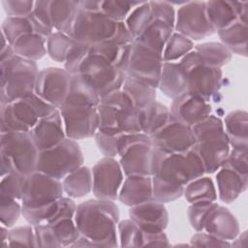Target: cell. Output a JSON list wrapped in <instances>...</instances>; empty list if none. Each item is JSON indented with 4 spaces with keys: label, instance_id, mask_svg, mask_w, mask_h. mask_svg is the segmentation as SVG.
<instances>
[{
    "label": "cell",
    "instance_id": "1",
    "mask_svg": "<svg viewBox=\"0 0 248 248\" xmlns=\"http://www.w3.org/2000/svg\"><path fill=\"white\" fill-rule=\"evenodd\" d=\"M74 220L80 234L90 239L95 247L119 246V209L114 201L95 198L82 202L77 205Z\"/></svg>",
    "mask_w": 248,
    "mask_h": 248
},
{
    "label": "cell",
    "instance_id": "2",
    "mask_svg": "<svg viewBox=\"0 0 248 248\" xmlns=\"http://www.w3.org/2000/svg\"><path fill=\"white\" fill-rule=\"evenodd\" d=\"M192 130L196 139L193 147L203 163L205 173L216 172L225 164L231 150L223 120L211 113Z\"/></svg>",
    "mask_w": 248,
    "mask_h": 248
},
{
    "label": "cell",
    "instance_id": "3",
    "mask_svg": "<svg viewBox=\"0 0 248 248\" xmlns=\"http://www.w3.org/2000/svg\"><path fill=\"white\" fill-rule=\"evenodd\" d=\"M99 131L108 135L141 132L137 109L129 96L119 89L102 98L97 106Z\"/></svg>",
    "mask_w": 248,
    "mask_h": 248
},
{
    "label": "cell",
    "instance_id": "4",
    "mask_svg": "<svg viewBox=\"0 0 248 248\" xmlns=\"http://www.w3.org/2000/svg\"><path fill=\"white\" fill-rule=\"evenodd\" d=\"M39 69L16 54L0 62V103L9 104L34 93Z\"/></svg>",
    "mask_w": 248,
    "mask_h": 248
},
{
    "label": "cell",
    "instance_id": "5",
    "mask_svg": "<svg viewBox=\"0 0 248 248\" xmlns=\"http://www.w3.org/2000/svg\"><path fill=\"white\" fill-rule=\"evenodd\" d=\"M53 106L37 94L31 95L9 104H1V133L29 132L37 122L54 111Z\"/></svg>",
    "mask_w": 248,
    "mask_h": 248
},
{
    "label": "cell",
    "instance_id": "6",
    "mask_svg": "<svg viewBox=\"0 0 248 248\" xmlns=\"http://www.w3.org/2000/svg\"><path fill=\"white\" fill-rule=\"evenodd\" d=\"M83 163V153L78 141L66 138L57 145L39 151L36 170L62 180Z\"/></svg>",
    "mask_w": 248,
    "mask_h": 248
},
{
    "label": "cell",
    "instance_id": "7",
    "mask_svg": "<svg viewBox=\"0 0 248 248\" xmlns=\"http://www.w3.org/2000/svg\"><path fill=\"white\" fill-rule=\"evenodd\" d=\"M0 156L7 158L16 172L28 175L36 171L39 150L29 132L0 133Z\"/></svg>",
    "mask_w": 248,
    "mask_h": 248
},
{
    "label": "cell",
    "instance_id": "8",
    "mask_svg": "<svg viewBox=\"0 0 248 248\" xmlns=\"http://www.w3.org/2000/svg\"><path fill=\"white\" fill-rule=\"evenodd\" d=\"M78 74L91 83L100 99L121 89L126 78L125 72L91 53L81 64Z\"/></svg>",
    "mask_w": 248,
    "mask_h": 248
},
{
    "label": "cell",
    "instance_id": "9",
    "mask_svg": "<svg viewBox=\"0 0 248 248\" xmlns=\"http://www.w3.org/2000/svg\"><path fill=\"white\" fill-rule=\"evenodd\" d=\"M118 22L106 16L102 12L87 13L78 11L71 37L79 43L94 46L110 40L116 31Z\"/></svg>",
    "mask_w": 248,
    "mask_h": 248
},
{
    "label": "cell",
    "instance_id": "10",
    "mask_svg": "<svg viewBox=\"0 0 248 248\" xmlns=\"http://www.w3.org/2000/svg\"><path fill=\"white\" fill-rule=\"evenodd\" d=\"M174 31L192 41H200L216 33L207 18L205 1L182 3L176 11Z\"/></svg>",
    "mask_w": 248,
    "mask_h": 248
},
{
    "label": "cell",
    "instance_id": "11",
    "mask_svg": "<svg viewBox=\"0 0 248 248\" xmlns=\"http://www.w3.org/2000/svg\"><path fill=\"white\" fill-rule=\"evenodd\" d=\"M163 63L162 55L135 41L125 74L158 89Z\"/></svg>",
    "mask_w": 248,
    "mask_h": 248
},
{
    "label": "cell",
    "instance_id": "12",
    "mask_svg": "<svg viewBox=\"0 0 248 248\" xmlns=\"http://www.w3.org/2000/svg\"><path fill=\"white\" fill-rule=\"evenodd\" d=\"M93 177L92 193L97 199L115 201L125 175L119 161L115 158L104 157L91 169Z\"/></svg>",
    "mask_w": 248,
    "mask_h": 248
},
{
    "label": "cell",
    "instance_id": "13",
    "mask_svg": "<svg viewBox=\"0 0 248 248\" xmlns=\"http://www.w3.org/2000/svg\"><path fill=\"white\" fill-rule=\"evenodd\" d=\"M72 75L64 68L48 67L39 71L34 93L59 109L68 95Z\"/></svg>",
    "mask_w": 248,
    "mask_h": 248
},
{
    "label": "cell",
    "instance_id": "14",
    "mask_svg": "<svg viewBox=\"0 0 248 248\" xmlns=\"http://www.w3.org/2000/svg\"><path fill=\"white\" fill-rule=\"evenodd\" d=\"M62 196V180L36 170L26 176L20 202L23 206H37L54 202Z\"/></svg>",
    "mask_w": 248,
    "mask_h": 248
},
{
    "label": "cell",
    "instance_id": "15",
    "mask_svg": "<svg viewBox=\"0 0 248 248\" xmlns=\"http://www.w3.org/2000/svg\"><path fill=\"white\" fill-rule=\"evenodd\" d=\"M59 111L69 139L78 141L93 138L99 131L97 107H61Z\"/></svg>",
    "mask_w": 248,
    "mask_h": 248
},
{
    "label": "cell",
    "instance_id": "16",
    "mask_svg": "<svg viewBox=\"0 0 248 248\" xmlns=\"http://www.w3.org/2000/svg\"><path fill=\"white\" fill-rule=\"evenodd\" d=\"M150 138L155 147L167 153H182L191 149L196 143L192 127L177 121L172 116Z\"/></svg>",
    "mask_w": 248,
    "mask_h": 248
},
{
    "label": "cell",
    "instance_id": "17",
    "mask_svg": "<svg viewBox=\"0 0 248 248\" xmlns=\"http://www.w3.org/2000/svg\"><path fill=\"white\" fill-rule=\"evenodd\" d=\"M170 111L174 119L193 127L209 116L212 112V108L209 102L186 91L172 99Z\"/></svg>",
    "mask_w": 248,
    "mask_h": 248
},
{
    "label": "cell",
    "instance_id": "18",
    "mask_svg": "<svg viewBox=\"0 0 248 248\" xmlns=\"http://www.w3.org/2000/svg\"><path fill=\"white\" fill-rule=\"evenodd\" d=\"M222 69L199 65L187 73V92L209 102L220 90Z\"/></svg>",
    "mask_w": 248,
    "mask_h": 248
},
{
    "label": "cell",
    "instance_id": "19",
    "mask_svg": "<svg viewBox=\"0 0 248 248\" xmlns=\"http://www.w3.org/2000/svg\"><path fill=\"white\" fill-rule=\"evenodd\" d=\"M29 133L39 151L53 147L67 138L59 109L41 118Z\"/></svg>",
    "mask_w": 248,
    "mask_h": 248
},
{
    "label": "cell",
    "instance_id": "20",
    "mask_svg": "<svg viewBox=\"0 0 248 248\" xmlns=\"http://www.w3.org/2000/svg\"><path fill=\"white\" fill-rule=\"evenodd\" d=\"M153 144L150 140L136 142L126 148L118 157L125 176H151V160Z\"/></svg>",
    "mask_w": 248,
    "mask_h": 248
},
{
    "label": "cell",
    "instance_id": "21",
    "mask_svg": "<svg viewBox=\"0 0 248 248\" xmlns=\"http://www.w3.org/2000/svg\"><path fill=\"white\" fill-rule=\"evenodd\" d=\"M129 217L141 231H165L169 224V213L165 203L151 200L129 209Z\"/></svg>",
    "mask_w": 248,
    "mask_h": 248
},
{
    "label": "cell",
    "instance_id": "22",
    "mask_svg": "<svg viewBox=\"0 0 248 248\" xmlns=\"http://www.w3.org/2000/svg\"><path fill=\"white\" fill-rule=\"evenodd\" d=\"M202 231L227 241H232L240 232L235 216L227 207L218 203L208 213Z\"/></svg>",
    "mask_w": 248,
    "mask_h": 248
},
{
    "label": "cell",
    "instance_id": "23",
    "mask_svg": "<svg viewBox=\"0 0 248 248\" xmlns=\"http://www.w3.org/2000/svg\"><path fill=\"white\" fill-rule=\"evenodd\" d=\"M121 203L132 207L153 200L152 176L128 175L125 176L118 194Z\"/></svg>",
    "mask_w": 248,
    "mask_h": 248
},
{
    "label": "cell",
    "instance_id": "24",
    "mask_svg": "<svg viewBox=\"0 0 248 248\" xmlns=\"http://www.w3.org/2000/svg\"><path fill=\"white\" fill-rule=\"evenodd\" d=\"M217 196L226 204L232 203L248 187V178H244L226 165L216 171Z\"/></svg>",
    "mask_w": 248,
    "mask_h": 248
},
{
    "label": "cell",
    "instance_id": "25",
    "mask_svg": "<svg viewBox=\"0 0 248 248\" xmlns=\"http://www.w3.org/2000/svg\"><path fill=\"white\" fill-rule=\"evenodd\" d=\"M158 89L170 99L187 91V73L177 61L163 63Z\"/></svg>",
    "mask_w": 248,
    "mask_h": 248
},
{
    "label": "cell",
    "instance_id": "26",
    "mask_svg": "<svg viewBox=\"0 0 248 248\" xmlns=\"http://www.w3.org/2000/svg\"><path fill=\"white\" fill-rule=\"evenodd\" d=\"M100 97L91 83L80 74L73 75L70 89L62 107H97Z\"/></svg>",
    "mask_w": 248,
    "mask_h": 248
},
{
    "label": "cell",
    "instance_id": "27",
    "mask_svg": "<svg viewBox=\"0 0 248 248\" xmlns=\"http://www.w3.org/2000/svg\"><path fill=\"white\" fill-rule=\"evenodd\" d=\"M223 123L231 148H248L247 112L242 109L232 110L226 115Z\"/></svg>",
    "mask_w": 248,
    "mask_h": 248
},
{
    "label": "cell",
    "instance_id": "28",
    "mask_svg": "<svg viewBox=\"0 0 248 248\" xmlns=\"http://www.w3.org/2000/svg\"><path fill=\"white\" fill-rule=\"evenodd\" d=\"M79 1L54 0L50 1V19L54 31L71 36V32L79 11Z\"/></svg>",
    "mask_w": 248,
    "mask_h": 248
},
{
    "label": "cell",
    "instance_id": "29",
    "mask_svg": "<svg viewBox=\"0 0 248 248\" xmlns=\"http://www.w3.org/2000/svg\"><path fill=\"white\" fill-rule=\"evenodd\" d=\"M173 32L174 29L168 24L151 19L149 24L135 41L163 56L164 48Z\"/></svg>",
    "mask_w": 248,
    "mask_h": 248
},
{
    "label": "cell",
    "instance_id": "30",
    "mask_svg": "<svg viewBox=\"0 0 248 248\" xmlns=\"http://www.w3.org/2000/svg\"><path fill=\"white\" fill-rule=\"evenodd\" d=\"M132 45H120L108 40L90 46V53L95 54L108 62L110 65L126 72L130 59Z\"/></svg>",
    "mask_w": 248,
    "mask_h": 248
},
{
    "label": "cell",
    "instance_id": "31",
    "mask_svg": "<svg viewBox=\"0 0 248 248\" xmlns=\"http://www.w3.org/2000/svg\"><path fill=\"white\" fill-rule=\"evenodd\" d=\"M170 108L155 101L145 108L139 109V123L142 133L151 137L170 119Z\"/></svg>",
    "mask_w": 248,
    "mask_h": 248
},
{
    "label": "cell",
    "instance_id": "32",
    "mask_svg": "<svg viewBox=\"0 0 248 248\" xmlns=\"http://www.w3.org/2000/svg\"><path fill=\"white\" fill-rule=\"evenodd\" d=\"M64 194L72 199H78L92 192L93 177L90 168L81 166L62 179Z\"/></svg>",
    "mask_w": 248,
    "mask_h": 248
},
{
    "label": "cell",
    "instance_id": "33",
    "mask_svg": "<svg viewBox=\"0 0 248 248\" xmlns=\"http://www.w3.org/2000/svg\"><path fill=\"white\" fill-rule=\"evenodd\" d=\"M220 43L232 53L247 56V24L239 20L234 21L228 27L216 32Z\"/></svg>",
    "mask_w": 248,
    "mask_h": 248
},
{
    "label": "cell",
    "instance_id": "34",
    "mask_svg": "<svg viewBox=\"0 0 248 248\" xmlns=\"http://www.w3.org/2000/svg\"><path fill=\"white\" fill-rule=\"evenodd\" d=\"M183 196L190 204L214 202L218 197L213 180L204 175L186 184Z\"/></svg>",
    "mask_w": 248,
    "mask_h": 248
},
{
    "label": "cell",
    "instance_id": "35",
    "mask_svg": "<svg viewBox=\"0 0 248 248\" xmlns=\"http://www.w3.org/2000/svg\"><path fill=\"white\" fill-rule=\"evenodd\" d=\"M205 12L215 32L228 27L237 20L232 1H205Z\"/></svg>",
    "mask_w": 248,
    "mask_h": 248
},
{
    "label": "cell",
    "instance_id": "36",
    "mask_svg": "<svg viewBox=\"0 0 248 248\" xmlns=\"http://www.w3.org/2000/svg\"><path fill=\"white\" fill-rule=\"evenodd\" d=\"M12 46L17 56L35 62L46 54V38L35 33L23 35Z\"/></svg>",
    "mask_w": 248,
    "mask_h": 248
},
{
    "label": "cell",
    "instance_id": "37",
    "mask_svg": "<svg viewBox=\"0 0 248 248\" xmlns=\"http://www.w3.org/2000/svg\"><path fill=\"white\" fill-rule=\"evenodd\" d=\"M131 99L137 109H142L156 101L157 89L133 78L127 77L121 88Z\"/></svg>",
    "mask_w": 248,
    "mask_h": 248
},
{
    "label": "cell",
    "instance_id": "38",
    "mask_svg": "<svg viewBox=\"0 0 248 248\" xmlns=\"http://www.w3.org/2000/svg\"><path fill=\"white\" fill-rule=\"evenodd\" d=\"M194 49L200 55L202 65L208 67L221 69L232 57V53L220 42L202 43L195 46Z\"/></svg>",
    "mask_w": 248,
    "mask_h": 248
},
{
    "label": "cell",
    "instance_id": "39",
    "mask_svg": "<svg viewBox=\"0 0 248 248\" xmlns=\"http://www.w3.org/2000/svg\"><path fill=\"white\" fill-rule=\"evenodd\" d=\"M194 46V42L192 40L174 31L164 48L163 61L176 62L192 51Z\"/></svg>",
    "mask_w": 248,
    "mask_h": 248
},
{
    "label": "cell",
    "instance_id": "40",
    "mask_svg": "<svg viewBox=\"0 0 248 248\" xmlns=\"http://www.w3.org/2000/svg\"><path fill=\"white\" fill-rule=\"evenodd\" d=\"M75 40L68 34L54 31L46 39V54L55 62L64 63Z\"/></svg>",
    "mask_w": 248,
    "mask_h": 248
},
{
    "label": "cell",
    "instance_id": "41",
    "mask_svg": "<svg viewBox=\"0 0 248 248\" xmlns=\"http://www.w3.org/2000/svg\"><path fill=\"white\" fill-rule=\"evenodd\" d=\"M151 21V10L149 1H142L129 14L124 23L136 40Z\"/></svg>",
    "mask_w": 248,
    "mask_h": 248
},
{
    "label": "cell",
    "instance_id": "42",
    "mask_svg": "<svg viewBox=\"0 0 248 248\" xmlns=\"http://www.w3.org/2000/svg\"><path fill=\"white\" fill-rule=\"evenodd\" d=\"M1 33L9 44L13 45L23 35L34 33L31 21L27 16H7L1 24Z\"/></svg>",
    "mask_w": 248,
    "mask_h": 248
},
{
    "label": "cell",
    "instance_id": "43",
    "mask_svg": "<svg viewBox=\"0 0 248 248\" xmlns=\"http://www.w3.org/2000/svg\"><path fill=\"white\" fill-rule=\"evenodd\" d=\"M183 185L173 183L158 176H152L153 200L162 203H168L176 201L183 196Z\"/></svg>",
    "mask_w": 248,
    "mask_h": 248
},
{
    "label": "cell",
    "instance_id": "44",
    "mask_svg": "<svg viewBox=\"0 0 248 248\" xmlns=\"http://www.w3.org/2000/svg\"><path fill=\"white\" fill-rule=\"evenodd\" d=\"M117 236L120 247H141L142 232L140 228L131 219H126L118 222Z\"/></svg>",
    "mask_w": 248,
    "mask_h": 248
},
{
    "label": "cell",
    "instance_id": "45",
    "mask_svg": "<svg viewBox=\"0 0 248 248\" xmlns=\"http://www.w3.org/2000/svg\"><path fill=\"white\" fill-rule=\"evenodd\" d=\"M142 1L102 0L101 12L115 22H124L134 8Z\"/></svg>",
    "mask_w": 248,
    "mask_h": 248
},
{
    "label": "cell",
    "instance_id": "46",
    "mask_svg": "<svg viewBox=\"0 0 248 248\" xmlns=\"http://www.w3.org/2000/svg\"><path fill=\"white\" fill-rule=\"evenodd\" d=\"M49 225L52 227L61 247H71L80 235L74 218H64Z\"/></svg>",
    "mask_w": 248,
    "mask_h": 248
},
{
    "label": "cell",
    "instance_id": "47",
    "mask_svg": "<svg viewBox=\"0 0 248 248\" xmlns=\"http://www.w3.org/2000/svg\"><path fill=\"white\" fill-rule=\"evenodd\" d=\"M26 176L19 172H11L1 177L0 195L21 201Z\"/></svg>",
    "mask_w": 248,
    "mask_h": 248
},
{
    "label": "cell",
    "instance_id": "48",
    "mask_svg": "<svg viewBox=\"0 0 248 248\" xmlns=\"http://www.w3.org/2000/svg\"><path fill=\"white\" fill-rule=\"evenodd\" d=\"M89 53L90 46L75 41L66 56L65 62L63 63L64 69L72 76L78 74L81 64L89 55Z\"/></svg>",
    "mask_w": 248,
    "mask_h": 248
},
{
    "label": "cell",
    "instance_id": "49",
    "mask_svg": "<svg viewBox=\"0 0 248 248\" xmlns=\"http://www.w3.org/2000/svg\"><path fill=\"white\" fill-rule=\"evenodd\" d=\"M22 215V205L19 201L1 196L0 202V221L1 225L11 229Z\"/></svg>",
    "mask_w": 248,
    "mask_h": 248
},
{
    "label": "cell",
    "instance_id": "50",
    "mask_svg": "<svg viewBox=\"0 0 248 248\" xmlns=\"http://www.w3.org/2000/svg\"><path fill=\"white\" fill-rule=\"evenodd\" d=\"M28 246L37 247L35 229L32 225L13 227L9 230L8 245L7 246Z\"/></svg>",
    "mask_w": 248,
    "mask_h": 248
},
{
    "label": "cell",
    "instance_id": "51",
    "mask_svg": "<svg viewBox=\"0 0 248 248\" xmlns=\"http://www.w3.org/2000/svg\"><path fill=\"white\" fill-rule=\"evenodd\" d=\"M151 19L162 21L174 29L176 12L174 6L167 1H149Z\"/></svg>",
    "mask_w": 248,
    "mask_h": 248
},
{
    "label": "cell",
    "instance_id": "52",
    "mask_svg": "<svg viewBox=\"0 0 248 248\" xmlns=\"http://www.w3.org/2000/svg\"><path fill=\"white\" fill-rule=\"evenodd\" d=\"M217 204L216 202H207V203H197V204H190L187 210V215L189 219V223L191 227L196 232H202L203 230V225L205 219L210 212V210Z\"/></svg>",
    "mask_w": 248,
    "mask_h": 248
},
{
    "label": "cell",
    "instance_id": "53",
    "mask_svg": "<svg viewBox=\"0 0 248 248\" xmlns=\"http://www.w3.org/2000/svg\"><path fill=\"white\" fill-rule=\"evenodd\" d=\"M224 165L242 177L248 178V148H231Z\"/></svg>",
    "mask_w": 248,
    "mask_h": 248
},
{
    "label": "cell",
    "instance_id": "54",
    "mask_svg": "<svg viewBox=\"0 0 248 248\" xmlns=\"http://www.w3.org/2000/svg\"><path fill=\"white\" fill-rule=\"evenodd\" d=\"M120 135H108L98 131L94 136L98 149L105 157L118 156V141Z\"/></svg>",
    "mask_w": 248,
    "mask_h": 248
},
{
    "label": "cell",
    "instance_id": "55",
    "mask_svg": "<svg viewBox=\"0 0 248 248\" xmlns=\"http://www.w3.org/2000/svg\"><path fill=\"white\" fill-rule=\"evenodd\" d=\"M32 0H3L2 6L7 16H27L34 9Z\"/></svg>",
    "mask_w": 248,
    "mask_h": 248
},
{
    "label": "cell",
    "instance_id": "56",
    "mask_svg": "<svg viewBox=\"0 0 248 248\" xmlns=\"http://www.w3.org/2000/svg\"><path fill=\"white\" fill-rule=\"evenodd\" d=\"M37 247L60 248L61 245L55 236L52 227L49 224L34 226Z\"/></svg>",
    "mask_w": 248,
    "mask_h": 248
},
{
    "label": "cell",
    "instance_id": "57",
    "mask_svg": "<svg viewBox=\"0 0 248 248\" xmlns=\"http://www.w3.org/2000/svg\"><path fill=\"white\" fill-rule=\"evenodd\" d=\"M31 16L41 23L46 28L54 31L51 19H50V1L39 0L35 1L33 12L30 14Z\"/></svg>",
    "mask_w": 248,
    "mask_h": 248
},
{
    "label": "cell",
    "instance_id": "58",
    "mask_svg": "<svg viewBox=\"0 0 248 248\" xmlns=\"http://www.w3.org/2000/svg\"><path fill=\"white\" fill-rule=\"evenodd\" d=\"M191 246L196 247H231V241L222 240L205 232H197L190 240Z\"/></svg>",
    "mask_w": 248,
    "mask_h": 248
},
{
    "label": "cell",
    "instance_id": "59",
    "mask_svg": "<svg viewBox=\"0 0 248 248\" xmlns=\"http://www.w3.org/2000/svg\"><path fill=\"white\" fill-rule=\"evenodd\" d=\"M142 232L141 247L145 246H170L168 235L165 231H152Z\"/></svg>",
    "mask_w": 248,
    "mask_h": 248
},
{
    "label": "cell",
    "instance_id": "60",
    "mask_svg": "<svg viewBox=\"0 0 248 248\" xmlns=\"http://www.w3.org/2000/svg\"><path fill=\"white\" fill-rule=\"evenodd\" d=\"M102 0H82L78 2L79 10L87 13L101 12Z\"/></svg>",
    "mask_w": 248,
    "mask_h": 248
},
{
    "label": "cell",
    "instance_id": "61",
    "mask_svg": "<svg viewBox=\"0 0 248 248\" xmlns=\"http://www.w3.org/2000/svg\"><path fill=\"white\" fill-rule=\"evenodd\" d=\"M247 240V231H244L242 232H239L237 236L232 239V242H231V246L234 247H244L246 245Z\"/></svg>",
    "mask_w": 248,
    "mask_h": 248
},
{
    "label": "cell",
    "instance_id": "62",
    "mask_svg": "<svg viewBox=\"0 0 248 248\" xmlns=\"http://www.w3.org/2000/svg\"><path fill=\"white\" fill-rule=\"evenodd\" d=\"M71 247H95L94 243L83 235H79V237L71 245Z\"/></svg>",
    "mask_w": 248,
    "mask_h": 248
},
{
    "label": "cell",
    "instance_id": "63",
    "mask_svg": "<svg viewBox=\"0 0 248 248\" xmlns=\"http://www.w3.org/2000/svg\"><path fill=\"white\" fill-rule=\"evenodd\" d=\"M14 55H16V53L13 48V46L8 45L7 46H5L4 48H1V50H0V62L13 57Z\"/></svg>",
    "mask_w": 248,
    "mask_h": 248
},
{
    "label": "cell",
    "instance_id": "64",
    "mask_svg": "<svg viewBox=\"0 0 248 248\" xmlns=\"http://www.w3.org/2000/svg\"><path fill=\"white\" fill-rule=\"evenodd\" d=\"M9 228L1 225V240L4 246L8 245V237H9Z\"/></svg>",
    "mask_w": 248,
    "mask_h": 248
}]
</instances>
